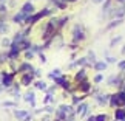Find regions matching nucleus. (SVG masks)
I'll list each match as a JSON object with an SVG mask.
<instances>
[{
  "mask_svg": "<svg viewBox=\"0 0 125 121\" xmlns=\"http://www.w3.org/2000/svg\"><path fill=\"white\" fill-rule=\"evenodd\" d=\"M0 76H2V79H0V85L3 87V89H9L11 85H14V78H16V73H8V71H0Z\"/></svg>",
  "mask_w": 125,
  "mask_h": 121,
  "instance_id": "nucleus-1",
  "label": "nucleus"
},
{
  "mask_svg": "<svg viewBox=\"0 0 125 121\" xmlns=\"http://www.w3.org/2000/svg\"><path fill=\"white\" fill-rule=\"evenodd\" d=\"M125 104V92H117L111 96V106L113 107H119V106Z\"/></svg>",
  "mask_w": 125,
  "mask_h": 121,
  "instance_id": "nucleus-2",
  "label": "nucleus"
},
{
  "mask_svg": "<svg viewBox=\"0 0 125 121\" xmlns=\"http://www.w3.org/2000/svg\"><path fill=\"white\" fill-rule=\"evenodd\" d=\"M20 11H22L23 14H26V16H31V14L36 13V8H34V5H32V2H26V3L22 6Z\"/></svg>",
  "mask_w": 125,
  "mask_h": 121,
  "instance_id": "nucleus-3",
  "label": "nucleus"
},
{
  "mask_svg": "<svg viewBox=\"0 0 125 121\" xmlns=\"http://www.w3.org/2000/svg\"><path fill=\"white\" fill-rule=\"evenodd\" d=\"M32 79H34V75H32V71L31 73H22V79H20V84L22 85H30Z\"/></svg>",
  "mask_w": 125,
  "mask_h": 121,
  "instance_id": "nucleus-4",
  "label": "nucleus"
},
{
  "mask_svg": "<svg viewBox=\"0 0 125 121\" xmlns=\"http://www.w3.org/2000/svg\"><path fill=\"white\" fill-rule=\"evenodd\" d=\"M19 73H31L32 71V65L31 64H28V62H23V64L19 67Z\"/></svg>",
  "mask_w": 125,
  "mask_h": 121,
  "instance_id": "nucleus-5",
  "label": "nucleus"
},
{
  "mask_svg": "<svg viewBox=\"0 0 125 121\" xmlns=\"http://www.w3.org/2000/svg\"><path fill=\"white\" fill-rule=\"evenodd\" d=\"M26 17H28L26 14H23L22 11H19V13L16 14V16L12 17V20H14V23H23V22H25V19H26Z\"/></svg>",
  "mask_w": 125,
  "mask_h": 121,
  "instance_id": "nucleus-6",
  "label": "nucleus"
},
{
  "mask_svg": "<svg viewBox=\"0 0 125 121\" xmlns=\"http://www.w3.org/2000/svg\"><path fill=\"white\" fill-rule=\"evenodd\" d=\"M14 117H16L17 120H23V118H26L28 117V112L26 110H14Z\"/></svg>",
  "mask_w": 125,
  "mask_h": 121,
  "instance_id": "nucleus-7",
  "label": "nucleus"
},
{
  "mask_svg": "<svg viewBox=\"0 0 125 121\" xmlns=\"http://www.w3.org/2000/svg\"><path fill=\"white\" fill-rule=\"evenodd\" d=\"M25 101H28L30 104L34 106V104H36V99H34V92H26V93H25Z\"/></svg>",
  "mask_w": 125,
  "mask_h": 121,
  "instance_id": "nucleus-8",
  "label": "nucleus"
},
{
  "mask_svg": "<svg viewBox=\"0 0 125 121\" xmlns=\"http://www.w3.org/2000/svg\"><path fill=\"white\" fill-rule=\"evenodd\" d=\"M86 110H88V106H86V104H80L79 107H77V113L80 115V117H85Z\"/></svg>",
  "mask_w": 125,
  "mask_h": 121,
  "instance_id": "nucleus-9",
  "label": "nucleus"
},
{
  "mask_svg": "<svg viewBox=\"0 0 125 121\" xmlns=\"http://www.w3.org/2000/svg\"><path fill=\"white\" fill-rule=\"evenodd\" d=\"M114 117H116V120H124L125 118V110L124 109H117L116 112H114Z\"/></svg>",
  "mask_w": 125,
  "mask_h": 121,
  "instance_id": "nucleus-10",
  "label": "nucleus"
},
{
  "mask_svg": "<svg viewBox=\"0 0 125 121\" xmlns=\"http://www.w3.org/2000/svg\"><path fill=\"white\" fill-rule=\"evenodd\" d=\"M76 79H77V81L86 79V71H85V70H79V71H77V75H76Z\"/></svg>",
  "mask_w": 125,
  "mask_h": 121,
  "instance_id": "nucleus-11",
  "label": "nucleus"
},
{
  "mask_svg": "<svg viewBox=\"0 0 125 121\" xmlns=\"http://www.w3.org/2000/svg\"><path fill=\"white\" fill-rule=\"evenodd\" d=\"M94 68H96V70H104V68H107V62H94Z\"/></svg>",
  "mask_w": 125,
  "mask_h": 121,
  "instance_id": "nucleus-12",
  "label": "nucleus"
},
{
  "mask_svg": "<svg viewBox=\"0 0 125 121\" xmlns=\"http://www.w3.org/2000/svg\"><path fill=\"white\" fill-rule=\"evenodd\" d=\"M90 89H91V85L88 84V82H83V84H80V87H79L80 92H88Z\"/></svg>",
  "mask_w": 125,
  "mask_h": 121,
  "instance_id": "nucleus-13",
  "label": "nucleus"
},
{
  "mask_svg": "<svg viewBox=\"0 0 125 121\" xmlns=\"http://www.w3.org/2000/svg\"><path fill=\"white\" fill-rule=\"evenodd\" d=\"M107 120H108V117L105 113H100L97 117H94V121H107Z\"/></svg>",
  "mask_w": 125,
  "mask_h": 121,
  "instance_id": "nucleus-14",
  "label": "nucleus"
},
{
  "mask_svg": "<svg viewBox=\"0 0 125 121\" xmlns=\"http://www.w3.org/2000/svg\"><path fill=\"white\" fill-rule=\"evenodd\" d=\"M36 87H37V89H40V90H46V84L43 81H37L36 82Z\"/></svg>",
  "mask_w": 125,
  "mask_h": 121,
  "instance_id": "nucleus-15",
  "label": "nucleus"
},
{
  "mask_svg": "<svg viewBox=\"0 0 125 121\" xmlns=\"http://www.w3.org/2000/svg\"><path fill=\"white\" fill-rule=\"evenodd\" d=\"M34 54H36V53L32 51L31 48H30V50H26V51H25V57H26V59H32V57H34Z\"/></svg>",
  "mask_w": 125,
  "mask_h": 121,
  "instance_id": "nucleus-16",
  "label": "nucleus"
},
{
  "mask_svg": "<svg viewBox=\"0 0 125 121\" xmlns=\"http://www.w3.org/2000/svg\"><path fill=\"white\" fill-rule=\"evenodd\" d=\"M11 43H12V40H11V39H6V37L2 40V45H3V47H8V48H9V47H11Z\"/></svg>",
  "mask_w": 125,
  "mask_h": 121,
  "instance_id": "nucleus-17",
  "label": "nucleus"
},
{
  "mask_svg": "<svg viewBox=\"0 0 125 121\" xmlns=\"http://www.w3.org/2000/svg\"><path fill=\"white\" fill-rule=\"evenodd\" d=\"M60 73H62V71H60L59 68H57V70H52L50 76H51V78H56V76H57V78H59V76H60Z\"/></svg>",
  "mask_w": 125,
  "mask_h": 121,
  "instance_id": "nucleus-18",
  "label": "nucleus"
},
{
  "mask_svg": "<svg viewBox=\"0 0 125 121\" xmlns=\"http://www.w3.org/2000/svg\"><path fill=\"white\" fill-rule=\"evenodd\" d=\"M3 106H5V107H14V106H16V103H12V101H5Z\"/></svg>",
  "mask_w": 125,
  "mask_h": 121,
  "instance_id": "nucleus-19",
  "label": "nucleus"
},
{
  "mask_svg": "<svg viewBox=\"0 0 125 121\" xmlns=\"http://www.w3.org/2000/svg\"><path fill=\"white\" fill-rule=\"evenodd\" d=\"M51 99H52V96H51V95H46V96H45V99H43V103H50Z\"/></svg>",
  "mask_w": 125,
  "mask_h": 121,
  "instance_id": "nucleus-20",
  "label": "nucleus"
},
{
  "mask_svg": "<svg viewBox=\"0 0 125 121\" xmlns=\"http://www.w3.org/2000/svg\"><path fill=\"white\" fill-rule=\"evenodd\" d=\"M102 79H104V78H102V75H96V78H94V81H96V82H100Z\"/></svg>",
  "mask_w": 125,
  "mask_h": 121,
  "instance_id": "nucleus-21",
  "label": "nucleus"
},
{
  "mask_svg": "<svg viewBox=\"0 0 125 121\" xmlns=\"http://www.w3.org/2000/svg\"><path fill=\"white\" fill-rule=\"evenodd\" d=\"M119 67H121V68H125V62H121V64H119Z\"/></svg>",
  "mask_w": 125,
  "mask_h": 121,
  "instance_id": "nucleus-22",
  "label": "nucleus"
},
{
  "mask_svg": "<svg viewBox=\"0 0 125 121\" xmlns=\"http://www.w3.org/2000/svg\"><path fill=\"white\" fill-rule=\"evenodd\" d=\"M93 2H94V3H100V2H102V0H93Z\"/></svg>",
  "mask_w": 125,
  "mask_h": 121,
  "instance_id": "nucleus-23",
  "label": "nucleus"
},
{
  "mask_svg": "<svg viewBox=\"0 0 125 121\" xmlns=\"http://www.w3.org/2000/svg\"><path fill=\"white\" fill-rule=\"evenodd\" d=\"M65 2H71V3H73V2H77V0H65Z\"/></svg>",
  "mask_w": 125,
  "mask_h": 121,
  "instance_id": "nucleus-24",
  "label": "nucleus"
},
{
  "mask_svg": "<svg viewBox=\"0 0 125 121\" xmlns=\"http://www.w3.org/2000/svg\"><path fill=\"white\" fill-rule=\"evenodd\" d=\"M117 2H121V3H125V0H117Z\"/></svg>",
  "mask_w": 125,
  "mask_h": 121,
  "instance_id": "nucleus-25",
  "label": "nucleus"
},
{
  "mask_svg": "<svg viewBox=\"0 0 125 121\" xmlns=\"http://www.w3.org/2000/svg\"><path fill=\"white\" fill-rule=\"evenodd\" d=\"M2 90H3V87H2V85H0V92H2Z\"/></svg>",
  "mask_w": 125,
  "mask_h": 121,
  "instance_id": "nucleus-26",
  "label": "nucleus"
},
{
  "mask_svg": "<svg viewBox=\"0 0 125 121\" xmlns=\"http://www.w3.org/2000/svg\"><path fill=\"white\" fill-rule=\"evenodd\" d=\"M0 79H2V76H0Z\"/></svg>",
  "mask_w": 125,
  "mask_h": 121,
  "instance_id": "nucleus-27",
  "label": "nucleus"
},
{
  "mask_svg": "<svg viewBox=\"0 0 125 121\" xmlns=\"http://www.w3.org/2000/svg\"><path fill=\"white\" fill-rule=\"evenodd\" d=\"M31 2H32V0H31Z\"/></svg>",
  "mask_w": 125,
  "mask_h": 121,
  "instance_id": "nucleus-28",
  "label": "nucleus"
}]
</instances>
